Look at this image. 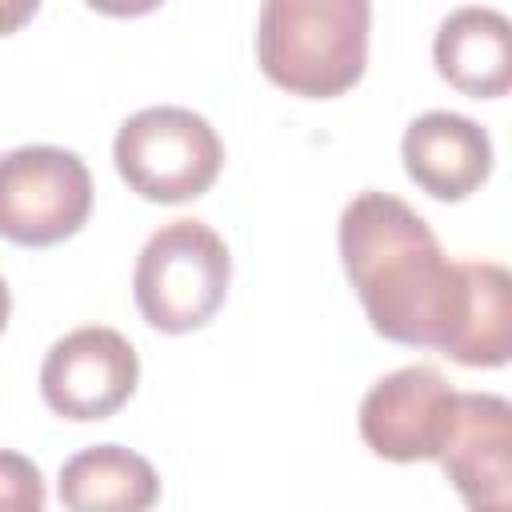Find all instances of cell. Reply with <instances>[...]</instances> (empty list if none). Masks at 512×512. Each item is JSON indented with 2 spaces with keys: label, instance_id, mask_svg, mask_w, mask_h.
<instances>
[{
  "label": "cell",
  "instance_id": "6da1fadb",
  "mask_svg": "<svg viewBox=\"0 0 512 512\" xmlns=\"http://www.w3.org/2000/svg\"><path fill=\"white\" fill-rule=\"evenodd\" d=\"M340 260L372 332L444 352L468 304V268L448 260L428 220L392 192H360L340 212Z\"/></svg>",
  "mask_w": 512,
  "mask_h": 512
},
{
  "label": "cell",
  "instance_id": "7a4b0ae2",
  "mask_svg": "<svg viewBox=\"0 0 512 512\" xmlns=\"http://www.w3.org/2000/svg\"><path fill=\"white\" fill-rule=\"evenodd\" d=\"M368 32L372 0H264L256 60L276 88L328 100L364 76Z\"/></svg>",
  "mask_w": 512,
  "mask_h": 512
},
{
  "label": "cell",
  "instance_id": "3957f363",
  "mask_svg": "<svg viewBox=\"0 0 512 512\" xmlns=\"http://www.w3.org/2000/svg\"><path fill=\"white\" fill-rule=\"evenodd\" d=\"M232 280V256L216 228L204 220H168L160 224L136 256L132 296L140 316L168 336L204 328Z\"/></svg>",
  "mask_w": 512,
  "mask_h": 512
},
{
  "label": "cell",
  "instance_id": "277c9868",
  "mask_svg": "<svg viewBox=\"0 0 512 512\" xmlns=\"http://www.w3.org/2000/svg\"><path fill=\"white\" fill-rule=\"evenodd\" d=\"M112 160L120 180L140 200L184 204L200 200L216 184L224 168V144L200 112L160 104L140 108L120 124Z\"/></svg>",
  "mask_w": 512,
  "mask_h": 512
},
{
  "label": "cell",
  "instance_id": "5b68a950",
  "mask_svg": "<svg viewBox=\"0 0 512 512\" xmlns=\"http://www.w3.org/2000/svg\"><path fill=\"white\" fill-rule=\"evenodd\" d=\"M92 212L88 164L56 144H24L0 156V236L20 248H52Z\"/></svg>",
  "mask_w": 512,
  "mask_h": 512
},
{
  "label": "cell",
  "instance_id": "8992f818",
  "mask_svg": "<svg viewBox=\"0 0 512 512\" xmlns=\"http://www.w3.org/2000/svg\"><path fill=\"white\" fill-rule=\"evenodd\" d=\"M136 384H140L136 348L116 328L104 324H88L60 336L40 364L44 404L72 424L116 416L132 400Z\"/></svg>",
  "mask_w": 512,
  "mask_h": 512
},
{
  "label": "cell",
  "instance_id": "52a82bcc",
  "mask_svg": "<svg viewBox=\"0 0 512 512\" xmlns=\"http://www.w3.org/2000/svg\"><path fill=\"white\" fill-rule=\"evenodd\" d=\"M452 408L456 388L432 364H408L368 388L360 400V436L392 464L436 460Z\"/></svg>",
  "mask_w": 512,
  "mask_h": 512
},
{
  "label": "cell",
  "instance_id": "ba28073f",
  "mask_svg": "<svg viewBox=\"0 0 512 512\" xmlns=\"http://www.w3.org/2000/svg\"><path fill=\"white\" fill-rule=\"evenodd\" d=\"M436 464L468 508H512V404L492 392H456Z\"/></svg>",
  "mask_w": 512,
  "mask_h": 512
},
{
  "label": "cell",
  "instance_id": "9c48e42d",
  "mask_svg": "<svg viewBox=\"0 0 512 512\" xmlns=\"http://www.w3.org/2000/svg\"><path fill=\"white\" fill-rule=\"evenodd\" d=\"M408 180L432 200H468L492 176L488 132L460 112H424L408 124L400 140Z\"/></svg>",
  "mask_w": 512,
  "mask_h": 512
},
{
  "label": "cell",
  "instance_id": "30bf717a",
  "mask_svg": "<svg viewBox=\"0 0 512 512\" xmlns=\"http://www.w3.org/2000/svg\"><path fill=\"white\" fill-rule=\"evenodd\" d=\"M436 72L472 100H496L512 88V24L504 12L468 4L456 8L432 44Z\"/></svg>",
  "mask_w": 512,
  "mask_h": 512
},
{
  "label": "cell",
  "instance_id": "8fae6325",
  "mask_svg": "<svg viewBox=\"0 0 512 512\" xmlns=\"http://www.w3.org/2000/svg\"><path fill=\"white\" fill-rule=\"evenodd\" d=\"M56 496L72 512H144L160 500V476L124 444H92L64 460Z\"/></svg>",
  "mask_w": 512,
  "mask_h": 512
},
{
  "label": "cell",
  "instance_id": "7c38bea8",
  "mask_svg": "<svg viewBox=\"0 0 512 512\" xmlns=\"http://www.w3.org/2000/svg\"><path fill=\"white\" fill-rule=\"evenodd\" d=\"M468 304L444 356L464 368H504L512 356V280L492 260H464Z\"/></svg>",
  "mask_w": 512,
  "mask_h": 512
},
{
  "label": "cell",
  "instance_id": "4fadbf2b",
  "mask_svg": "<svg viewBox=\"0 0 512 512\" xmlns=\"http://www.w3.org/2000/svg\"><path fill=\"white\" fill-rule=\"evenodd\" d=\"M48 504V488L40 468L20 456L0 448V512H40Z\"/></svg>",
  "mask_w": 512,
  "mask_h": 512
},
{
  "label": "cell",
  "instance_id": "5bb4252c",
  "mask_svg": "<svg viewBox=\"0 0 512 512\" xmlns=\"http://www.w3.org/2000/svg\"><path fill=\"white\" fill-rule=\"evenodd\" d=\"M36 8H40V0H0V36L20 32L36 16Z\"/></svg>",
  "mask_w": 512,
  "mask_h": 512
},
{
  "label": "cell",
  "instance_id": "9a60e30c",
  "mask_svg": "<svg viewBox=\"0 0 512 512\" xmlns=\"http://www.w3.org/2000/svg\"><path fill=\"white\" fill-rule=\"evenodd\" d=\"M164 0H88V8H96V12H104V16H120V20H128V16H148V12H156Z\"/></svg>",
  "mask_w": 512,
  "mask_h": 512
},
{
  "label": "cell",
  "instance_id": "2e32d148",
  "mask_svg": "<svg viewBox=\"0 0 512 512\" xmlns=\"http://www.w3.org/2000/svg\"><path fill=\"white\" fill-rule=\"evenodd\" d=\"M8 316H12V292H8V284L0 276V332L8 328Z\"/></svg>",
  "mask_w": 512,
  "mask_h": 512
}]
</instances>
